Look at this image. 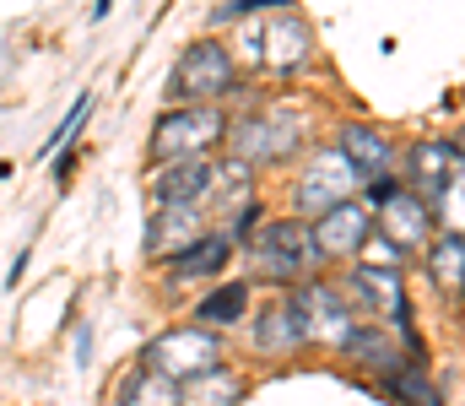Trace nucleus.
I'll return each instance as SVG.
<instances>
[{
	"label": "nucleus",
	"instance_id": "1",
	"mask_svg": "<svg viewBox=\"0 0 465 406\" xmlns=\"http://www.w3.org/2000/svg\"><path fill=\"white\" fill-rule=\"evenodd\" d=\"M228 131V120H223V109H212V104H184V109H168L163 120H157V135H152V163L163 168V163H179V157H201V152H212L217 141Z\"/></svg>",
	"mask_w": 465,
	"mask_h": 406
},
{
	"label": "nucleus",
	"instance_id": "2",
	"mask_svg": "<svg viewBox=\"0 0 465 406\" xmlns=\"http://www.w3.org/2000/svg\"><path fill=\"white\" fill-rule=\"evenodd\" d=\"M223 363V342L212 336V331H201V325H190V331H168V336H157V342H146V352H141V369H152V374H163V380H195V374H206V369H217Z\"/></svg>",
	"mask_w": 465,
	"mask_h": 406
},
{
	"label": "nucleus",
	"instance_id": "3",
	"mask_svg": "<svg viewBox=\"0 0 465 406\" xmlns=\"http://www.w3.org/2000/svg\"><path fill=\"white\" fill-rule=\"evenodd\" d=\"M314 261H320V250L309 239V223H271L254 239V266H260V276H271V282H292V276H303Z\"/></svg>",
	"mask_w": 465,
	"mask_h": 406
},
{
	"label": "nucleus",
	"instance_id": "4",
	"mask_svg": "<svg viewBox=\"0 0 465 406\" xmlns=\"http://www.w3.org/2000/svg\"><path fill=\"white\" fill-rule=\"evenodd\" d=\"M357 190H362V179L351 173V163L341 152H314V163H309L303 179H298V206H303L309 217H325V212L357 201Z\"/></svg>",
	"mask_w": 465,
	"mask_h": 406
},
{
	"label": "nucleus",
	"instance_id": "5",
	"mask_svg": "<svg viewBox=\"0 0 465 406\" xmlns=\"http://www.w3.org/2000/svg\"><path fill=\"white\" fill-rule=\"evenodd\" d=\"M228 87H232V54L223 44H212V38L190 44L184 60L173 65V98H184V104H212Z\"/></svg>",
	"mask_w": 465,
	"mask_h": 406
},
{
	"label": "nucleus",
	"instance_id": "6",
	"mask_svg": "<svg viewBox=\"0 0 465 406\" xmlns=\"http://www.w3.org/2000/svg\"><path fill=\"white\" fill-rule=\"evenodd\" d=\"M287 309H292L298 342H331V347H341V342L351 336L347 303H341V292H336V287H325V282H309Z\"/></svg>",
	"mask_w": 465,
	"mask_h": 406
},
{
	"label": "nucleus",
	"instance_id": "7",
	"mask_svg": "<svg viewBox=\"0 0 465 406\" xmlns=\"http://www.w3.org/2000/svg\"><path fill=\"white\" fill-rule=\"evenodd\" d=\"M298 120H287V114H260V120H243L238 131H232V157L243 163V168H254V163H282V157H292L298 152Z\"/></svg>",
	"mask_w": 465,
	"mask_h": 406
},
{
	"label": "nucleus",
	"instance_id": "8",
	"mask_svg": "<svg viewBox=\"0 0 465 406\" xmlns=\"http://www.w3.org/2000/svg\"><path fill=\"white\" fill-rule=\"evenodd\" d=\"M368 201H379V233L401 250V255H411L422 239H428V206L411 195V190H390V184H373L368 190Z\"/></svg>",
	"mask_w": 465,
	"mask_h": 406
},
{
	"label": "nucleus",
	"instance_id": "9",
	"mask_svg": "<svg viewBox=\"0 0 465 406\" xmlns=\"http://www.w3.org/2000/svg\"><path fill=\"white\" fill-rule=\"evenodd\" d=\"M368 233H373V212H368L362 201H347V206L314 217V228H309V239H314L320 255H357V244H362Z\"/></svg>",
	"mask_w": 465,
	"mask_h": 406
},
{
	"label": "nucleus",
	"instance_id": "10",
	"mask_svg": "<svg viewBox=\"0 0 465 406\" xmlns=\"http://www.w3.org/2000/svg\"><path fill=\"white\" fill-rule=\"evenodd\" d=\"M206 190H212V163H206V157H179V163H163V168L152 173V201H157V212H163V206H195Z\"/></svg>",
	"mask_w": 465,
	"mask_h": 406
},
{
	"label": "nucleus",
	"instance_id": "11",
	"mask_svg": "<svg viewBox=\"0 0 465 406\" xmlns=\"http://www.w3.org/2000/svg\"><path fill=\"white\" fill-rule=\"evenodd\" d=\"M309 44H314L309 22L287 11L276 27H265V38H260V60H265L271 71H298V65L309 60Z\"/></svg>",
	"mask_w": 465,
	"mask_h": 406
},
{
	"label": "nucleus",
	"instance_id": "12",
	"mask_svg": "<svg viewBox=\"0 0 465 406\" xmlns=\"http://www.w3.org/2000/svg\"><path fill=\"white\" fill-rule=\"evenodd\" d=\"M336 152L351 163V173H357V179H373V184H384V173H390V163H395L390 141H384L379 131H368V125H347Z\"/></svg>",
	"mask_w": 465,
	"mask_h": 406
},
{
	"label": "nucleus",
	"instance_id": "13",
	"mask_svg": "<svg viewBox=\"0 0 465 406\" xmlns=\"http://www.w3.org/2000/svg\"><path fill=\"white\" fill-rule=\"evenodd\" d=\"M195 239H206V228H201V212H195V206H163V212L152 217V228H146V250H152V255L190 250Z\"/></svg>",
	"mask_w": 465,
	"mask_h": 406
},
{
	"label": "nucleus",
	"instance_id": "14",
	"mask_svg": "<svg viewBox=\"0 0 465 406\" xmlns=\"http://www.w3.org/2000/svg\"><path fill=\"white\" fill-rule=\"evenodd\" d=\"M460 146H439V141H422L417 152H411V179H417V190L422 195H433V201H444V184H455L460 179Z\"/></svg>",
	"mask_w": 465,
	"mask_h": 406
},
{
	"label": "nucleus",
	"instance_id": "15",
	"mask_svg": "<svg viewBox=\"0 0 465 406\" xmlns=\"http://www.w3.org/2000/svg\"><path fill=\"white\" fill-rule=\"evenodd\" d=\"M238 396H243V380L228 374L223 363L179 385V406H238Z\"/></svg>",
	"mask_w": 465,
	"mask_h": 406
},
{
	"label": "nucleus",
	"instance_id": "16",
	"mask_svg": "<svg viewBox=\"0 0 465 406\" xmlns=\"http://www.w3.org/2000/svg\"><path fill=\"white\" fill-rule=\"evenodd\" d=\"M351 287L362 292V303H368V309L406 320V287H401V271H368V266H357Z\"/></svg>",
	"mask_w": 465,
	"mask_h": 406
},
{
	"label": "nucleus",
	"instance_id": "17",
	"mask_svg": "<svg viewBox=\"0 0 465 406\" xmlns=\"http://www.w3.org/2000/svg\"><path fill=\"white\" fill-rule=\"evenodd\" d=\"M341 347H351V358L357 363H368V369H379V374H401V336H390V331H351Z\"/></svg>",
	"mask_w": 465,
	"mask_h": 406
},
{
	"label": "nucleus",
	"instance_id": "18",
	"mask_svg": "<svg viewBox=\"0 0 465 406\" xmlns=\"http://www.w3.org/2000/svg\"><path fill=\"white\" fill-rule=\"evenodd\" d=\"M232 255V233H212V239H195L184 255H173V276H212V271H223Z\"/></svg>",
	"mask_w": 465,
	"mask_h": 406
},
{
	"label": "nucleus",
	"instance_id": "19",
	"mask_svg": "<svg viewBox=\"0 0 465 406\" xmlns=\"http://www.w3.org/2000/svg\"><path fill=\"white\" fill-rule=\"evenodd\" d=\"M254 347L271 352V358H287V352L298 347V325H292V309H287V303H271V309L260 314V325H254Z\"/></svg>",
	"mask_w": 465,
	"mask_h": 406
},
{
	"label": "nucleus",
	"instance_id": "20",
	"mask_svg": "<svg viewBox=\"0 0 465 406\" xmlns=\"http://www.w3.org/2000/svg\"><path fill=\"white\" fill-rule=\"evenodd\" d=\"M119 406H179V385L152 374V369H135L119 391Z\"/></svg>",
	"mask_w": 465,
	"mask_h": 406
},
{
	"label": "nucleus",
	"instance_id": "21",
	"mask_svg": "<svg viewBox=\"0 0 465 406\" xmlns=\"http://www.w3.org/2000/svg\"><path fill=\"white\" fill-rule=\"evenodd\" d=\"M433 282H439L444 292H460L465 287V244H460V233H444V239L433 244Z\"/></svg>",
	"mask_w": 465,
	"mask_h": 406
},
{
	"label": "nucleus",
	"instance_id": "22",
	"mask_svg": "<svg viewBox=\"0 0 465 406\" xmlns=\"http://www.w3.org/2000/svg\"><path fill=\"white\" fill-rule=\"evenodd\" d=\"M395 396L406 406H444V391H439L422 369H401V374H395Z\"/></svg>",
	"mask_w": 465,
	"mask_h": 406
},
{
	"label": "nucleus",
	"instance_id": "23",
	"mask_svg": "<svg viewBox=\"0 0 465 406\" xmlns=\"http://www.w3.org/2000/svg\"><path fill=\"white\" fill-rule=\"evenodd\" d=\"M243 303H249V287H243V282H228V287H223V292H212V298H206V303H201V320H212V325H223V320H238V314H243Z\"/></svg>",
	"mask_w": 465,
	"mask_h": 406
},
{
	"label": "nucleus",
	"instance_id": "24",
	"mask_svg": "<svg viewBox=\"0 0 465 406\" xmlns=\"http://www.w3.org/2000/svg\"><path fill=\"white\" fill-rule=\"evenodd\" d=\"M357 255H362V266H368V271H401V266H406V255H401L384 233H368V239L357 244Z\"/></svg>",
	"mask_w": 465,
	"mask_h": 406
},
{
	"label": "nucleus",
	"instance_id": "25",
	"mask_svg": "<svg viewBox=\"0 0 465 406\" xmlns=\"http://www.w3.org/2000/svg\"><path fill=\"white\" fill-rule=\"evenodd\" d=\"M87 109H93V104H87V98H76V109H71V120H65V125H60V131H54V141H49V146H44V152H49V157H54V146H65V141H71V135L82 131V120H87Z\"/></svg>",
	"mask_w": 465,
	"mask_h": 406
}]
</instances>
